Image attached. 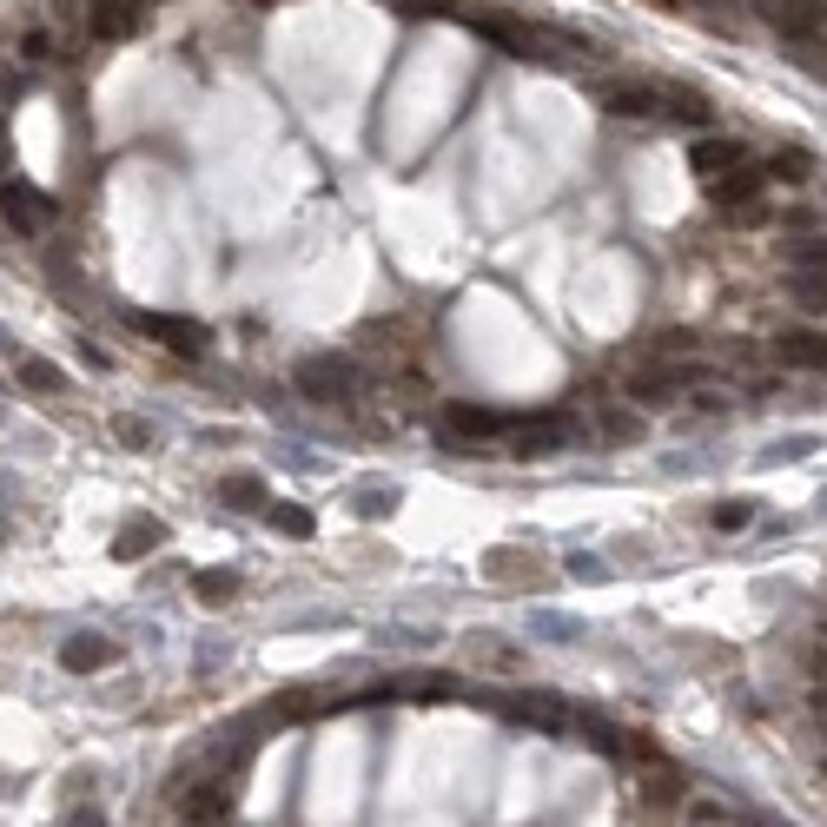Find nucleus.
Returning a JSON list of instances; mask_svg holds the SVG:
<instances>
[{
    "label": "nucleus",
    "instance_id": "obj_1",
    "mask_svg": "<svg viewBox=\"0 0 827 827\" xmlns=\"http://www.w3.org/2000/svg\"><path fill=\"white\" fill-rule=\"evenodd\" d=\"M292 384H298V397H311V404H338V410H358V404H365V371H358L351 358H305V365L292 371Z\"/></svg>",
    "mask_w": 827,
    "mask_h": 827
},
{
    "label": "nucleus",
    "instance_id": "obj_2",
    "mask_svg": "<svg viewBox=\"0 0 827 827\" xmlns=\"http://www.w3.org/2000/svg\"><path fill=\"white\" fill-rule=\"evenodd\" d=\"M358 345L371 351V358H384V365H397V371H410V358L424 351V324L418 318H371L365 331H358Z\"/></svg>",
    "mask_w": 827,
    "mask_h": 827
},
{
    "label": "nucleus",
    "instance_id": "obj_3",
    "mask_svg": "<svg viewBox=\"0 0 827 827\" xmlns=\"http://www.w3.org/2000/svg\"><path fill=\"white\" fill-rule=\"evenodd\" d=\"M0 219H8L14 232H27V238H40L60 219V206L40 186H27V180H0Z\"/></svg>",
    "mask_w": 827,
    "mask_h": 827
},
{
    "label": "nucleus",
    "instance_id": "obj_4",
    "mask_svg": "<svg viewBox=\"0 0 827 827\" xmlns=\"http://www.w3.org/2000/svg\"><path fill=\"white\" fill-rule=\"evenodd\" d=\"M749 8L762 14V21H775L788 40H820L827 34V0H749Z\"/></svg>",
    "mask_w": 827,
    "mask_h": 827
},
{
    "label": "nucleus",
    "instance_id": "obj_5",
    "mask_svg": "<svg viewBox=\"0 0 827 827\" xmlns=\"http://www.w3.org/2000/svg\"><path fill=\"white\" fill-rule=\"evenodd\" d=\"M152 345H165V351H180V358H206V345H212V331L206 324H193V318H173V311H139L133 318Z\"/></svg>",
    "mask_w": 827,
    "mask_h": 827
},
{
    "label": "nucleus",
    "instance_id": "obj_6",
    "mask_svg": "<svg viewBox=\"0 0 827 827\" xmlns=\"http://www.w3.org/2000/svg\"><path fill=\"white\" fill-rule=\"evenodd\" d=\"M173 801L186 807L193 827H212V820L232 814V781H225V775H206V781H186V775H180V781H173Z\"/></svg>",
    "mask_w": 827,
    "mask_h": 827
},
{
    "label": "nucleus",
    "instance_id": "obj_7",
    "mask_svg": "<svg viewBox=\"0 0 827 827\" xmlns=\"http://www.w3.org/2000/svg\"><path fill=\"white\" fill-rule=\"evenodd\" d=\"M768 358L788 365V371H827V331H807V324L775 331V338H768Z\"/></svg>",
    "mask_w": 827,
    "mask_h": 827
},
{
    "label": "nucleus",
    "instance_id": "obj_8",
    "mask_svg": "<svg viewBox=\"0 0 827 827\" xmlns=\"http://www.w3.org/2000/svg\"><path fill=\"white\" fill-rule=\"evenodd\" d=\"M496 708H504L510 721L543 728V735H569V728H576V715H569L563 702H550V695H496Z\"/></svg>",
    "mask_w": 827,
    "mask_h": 827
},
{
    "label": "nucleus",
    "instance_id": "obj_9",
    "mask_svg": "<svg viewBox=\"0 0 827 827\" xmlns=\"http://www.w3.org/2000/svg\"><path fill=\"white\" fill-rule=\"evenodd\" d=\"M635 794H642L649 807H669V801H682V794H689V781H682V768H676V762L649 755V762H635Z\"/></svg>",
    "mask_w": 827,
    "mask_h": 827
},
{
    "label": "nucleus",
    "instance_id": "obj_10",
    "mask_svg": "<svg viewBox=\"0 0 827 827\" xmlns=\"http://www.w3.org/2000/svg\"><path fill=\"white\" fill-rule=\"evenodd\" d=\"M139 21H146L139 0H94V8H87V34L94 40H133Z\"/></svg>",
    "mask_w": 827,
    "mask_h": 827
},
{
    "label": "nucleus",
    "instance_id": "obj_11",
    "mask_svg": "<svg viewBox=\"0 0 827 827\" xmlns=\"http://www.w3.org/2000/svg\"><path fill=\"white\" fill-rule=\"evenodd\" d=\"M113 655H120V649H113L107 635H66V642H60V669H66V676H100Z\"/></svg>",
    "mask_w": 827,
    "mask_h": 827
},
{
    "label": "nucleus",
    "instance_id": "obj_12",
    "mask_svg": "<svg viewBox=\"0 0 827 827\" xmlns=\"http://www.w3.org/2000/svg\"><path fill=\"white\" fill-rule=\"evenodd\" d=\"M596 100H603L616 120H649V113H655V87H642V79H603Z\"/></svg>",
    "mask_w": 827,
    "mask_h": 827
},
{
    "label": "nucleus",
    "instance_id": "obj_13",
    "mask_svg": "<svg viewBox=\"0 0 827 827\" xmlns=\"http://www.w3.org/2000/svg\"><path fill=\"white\" fill-rule=\"evenodd\" d=\"M159 543H165V523L139 510V517H126V530L113 536V556H120V563H139V556H152Z\"/></svg>",
    "mask_w": 827,
    "mask_h": 827
},
{
    "label": "nucleus",
    "instance_id": "obj_14",
    "mask_svg": "<svg viewBox=\"0 0 827 827\" xmlns=\"http://www.w3.org/2000/svg\"><path fill=\"white\" fill-rule=\"evenodd\" d=\"M741 159H749V152H741L735 139H702V146L689 152V173H695V180L708 186V180H721V173H735V165H741Z\"/></svg>",
    "mask_w": 827,
    "mask_h": 827
},
{
    "label": "nucleus",
    "instance_id": "obj_15",
    "mask_svg": "<svg viewBox=\"0 0 827 827\" xmlns=\"http://www.w3.org/2000/svg\"><path fill=\"white\" fill-rule=\"evenodd\" d=\"M762 165H735V173H721V180H708V199L715 206H755V193H762Z\"/></svg>",
    "mask_w": 827,
    "mask_h": 827
},
{
    "label": "nucleus",
    "instance_id": "obj_16",
    "mask_svg": "<svg viewBox=\"0 0 827 827\" xmlns=\"http://www.w3.org/2000/svg\"><path fill=\"white\" fill-rule=\"evenodd\" d=\"M642 437V410L635 404H603L596 410V444H635Z\"/></svg>",
    "mask_w": 827,
    "mask_h": 827
},
{
    "label": "nucleus",
    "instance_id": "obj_17",
    "mask_svg": "<svg viewBox=\"0 0 827 827\" xmlns=\"http://www.w3.org/2000/svg\"><path fill=\"white\" fill-rule=\"evenodd\" d=\"M655 113H676V120H708L715 107H708V94L702 87H655Z\"/></svg>",
    "mask_w": 827,
    "mask_h": 827
},
{
    "label": "nucleus",
    "instance_id": "obj_18",
    "mask_svg": "<svg viewBox=\"0 0 827 827\" xmlns=\"http://www.w3.org/2000/svg\"><path fill=\"white\" fill-rule=\"evenodd\" d=\"M219 504H225V510H259V517H266V504H272V496H266V477H245V470L225 477V483H219Z\"/></svg>",
    "mask_w": 827,
    "mask_h": 827
},
{
    "label": "nucleus",
    "instance_id": "obj_19",
    "mask_svg": "<svg viewBox=\"0 0 827 827\" xmlns=\"http://www.w3.org/2000/svg\"><path fill=\"white\" fill-rule=\"evenodd\" d=\"M483 576H496L504 590H517V583H536V563H530L523 550H490V556H483Z\"/></svg>",
    "mask_w": 827,
    "mask_h": 827
},
{
    "label": "nucleus",
    "instance_id": "obj_20",
    "mask_svg": "<svg viewBox=\"0 0 827 827\" xmlns=\"http://www.w3.org/2000/svg\"><path fill=\"white\" fill-rule=\"evenodd\" d=\"M14 365H21V384L34 397H66V371L60 365H47V358H14Z\"/></svg>",
    "mask_w": 827,
    "mask_h": 827
},
{
    "label": "nucleus",
    "instance_id": "obj_21",
    "mask_svg": "<svg viewBox=\"0 0 827 827\" xmlns=\"http://www.w3.org/2000/svg\"><path fill=\"white\" fill-rule=\"evenodd\" d=\"M470 662H477V669H496V676H517V669H523V655H517L510 642H490V635L470 642Z\"/></svg>",
    "mask_w": 827,
    "mask_h": 827
},
{
    "label": "nucleus",
    "instance_id": "obj_22",
    "mask_svg": "<svg viewBox=\"0 0 827 827\" xmlns=\"http://www.w3.org/2000/svg\"><path fill=\"white\" fill-rule=\"evenodd\" d=\"M450 689H457L450 676H397V682H391L384 695H404V702H444Z\"/></svg>",
    "mask_w": 827,
    "mask_h": 827
},
{
    "label": "nucleus",
    "instance_id": "obj_23",
    "mask_svg": "<svg viewBox=\"0 0 827 827\" xmlns=\"http://www.w3.org/2000/svg\"><path fill=\"white\" fill-rule=\"evenodd\" d=\"M762 173H768V180H788V186H801V180L814 173V152H807V146H781V152L762 165Z\"/></svg>",
    "mask_w": 827,
    "mask_h": 827
},
{
    "label": "nucleus",
    "instance_id": "obj_24",
    "mask_svg": "<svg viewBox=\"0 0 827 827\" xmlns=\"http://www.w3.org/2000/svg\"><path fill=\"white\" fill-rule=\"evenodd\" d=\"M193 596L212 603V609L232 603V596H238V569H199V576H193Z\"/></svg>",
    "mask_w": 827,
    "mask_h": 827
},
{
    "label": "nucleus",
    "instance_id": "obj_25",
    "mask_svg": "<svg viewBox=\"0 0 827 827\" xmlns=\"http://www.w3.org/2000/svg\"><path fill=\"white\" fill-rule=\"evenodd\" d=\"M649 351H662V358H695L702 338H695V331H682V324H669V331H655V338H649Z\"/></svg>",
    "mask_w": 827,
    "mask_h": 827
},
{
    "label": "nucleus",
    "instance_id": "obj_26",
    "mask_svg": "<svg viewBox=\"0 0 827 827\" xmlns=\"http://www.w3.org/2000/svg\"><path fill=\"white\" fill-rule=\"evenodd\" d=\"M708 523H715V530H749V523H755V504H749V496H728V504L708 510Z\"/></svg>",
    "mask_w": 827,
    "mask_h": 827
},
{
    "label": "nucleus",
    "instance_id": "obj_27",
    "mask_svg": "<svg viewBox=\"0 0 827 827\" xmlns=\"http://www.w3.org/2000/svg\"><path fill=\"white\" fill-rule=\"evenodd\" d=\"M266 517H272V523H279V530H285V536H311V530H318V523H311V510H305V504H266Z\"/></svg>",
    "mask_w": 827,
    "mask_h": 827
},
{
    "label": "nucleus",
    "instance_id": "obj_28",
    "mask_svg": "<svg viewBox=\"0 0 827 827\" xmlns=\"http://www.w3.org/2000/svg\"><path fill=\"white\" fill-rule=\"evenodd\" d=\"M351 510H358L365 523H378V517L397 510V490H358V496H351Z\"/></svg>",
    "mask_w": 827,
    "mask_h": 827
},
{
    "label": "nucleus",
    "instance_id": "obj_29",
    "mask_svg": "<svg viewBox=\"0 0 827 827\" xmlns=\"http://www.w3.org/2000/svg\"><path fill=\"white\" fill-rule=\"evenodd\" d=\"M794 298L827 311V266H807V272H794Z\"/></svg>",
    "mask_w": 827,
    "mask_h": 827
},
{
    "label": "nucleus",
    "instance_id": "obj_30",
    "mask_svg": "<svg viewBox=\"0 0 827 827\" xmlns=\"http://www.w3.org/2000/svg\"><path fill=\"white\" fill-rule=\"evenodd\" d=\"M53 53H60V40H53L47 27H27V34H21V60H53Z\"/></svg>",
    "mask_w": 827,
    "mask_h": 827
},
{
    "label": "nucleus",
    "instance_id": "obj_31",
    "mask_svg": "<svg viewBox=\"0 0 827 827\" xmlns=\"http://www.w3.org/2000/svg\"><path fill=\"white\" fill-rule=\"evenodd\" d=\"M378 642H384V649H431V642H437V629H384Z\"/></svg>",
    "mask_w": 827,
    "mask_h": 827
},
{
    "label": "nucleus",
    "instance_id": "obj_32",
    "mask_svg": "<svg viewBox=\"0 0 827 827\" xmlns=\"http://www.w3.org/2000/svg\"><path fill=\"white\" fill-rule=\"evenodd\" d=\"M536 629H543L550 642H576V635H583V622H569V616H550V609L536 616Z\"/></svg>",
    "mask_w": 827,
    "mask_h": 827
},
{
    "label": "nucleus",
    "instance_id": "obj_33",
    "mask_svg": "<svg viewBox=\"0 0 827 827\" xmlns=\"http://www.w3.org/2000/svg\"><path fill=\"white\" fill-rule=\"evenodd\" d=\"M113 431H120V444H126V450H152V431H146L139 418H120Z\"/></svg>",
    "mask_w": 827,
    "mask_h": 827
},
{
    "label": "nucleus",
    "instance_id": "obj_34",
    "mask_svg": "<svg viewBox=\"0 0 827 827\" xmlns=\"http://www.w3.org/2000/svg\"><path fill=\"white\" fill-rule=\"evenodd\" d=\"M807 450H814V444H807V437H781V444H775V450H768V464H788V457H807Z\"/></svg>",
    "mask_w": 827,
    "mask_h": 827
},
{
    "label": "nucleus",
    "instance_id": "obj_35",
    "mask_svg": "<svg viewBox=\"0 0 827 827\" xmlns=\"http://www.w3.org/2000/svg\"><path fill=\"white\" fill-rule=\"evenodd\" d=\"M391 8H404V14H457L450 0H391Z\"/></svg>",
    "mask_w": 827,
    "mask_h": 827
},
{
    "label": "nucleus",
    "instance_id": "obj_36",
    "mask_svg": "<svg viewBox=\"0 0 827 827\" xmlns=\"http://www.w3.org/2000/svg\"><path fill=\"white\" fill-rule=\"evenodd\" d=\"M569 576H583V583H603V563H596V556H576Z\"/></svg>",
    "mask_w": 827,
    "mask_h": 827
},
{
    "label": "nucleus",
    "instance_id": "obj_37",
    "mask_svg": "<svg viewBox=\"0 0 827 827\" xmlns=\"http://www.w3.org/2000/svg\"><path fill=\"white\" fill-rule=\"evenodd\" d=\"M79 358H87V365H94V371H113V358H107V351H100V345H94V338H79Z\"/></svg>",
    "mask_w": 827,
    "mask_h": 827
},
{
    "label": "nucleus",
    "instance_id": "obj_38",
    "mask_svg": "<svg viewBox=\"0 0 827 827\" xmlns=\"http://www.w3.org/2000/svg\"><path fill=\"white\" fill-rule=\"evenodd\" d=\"M66 827H107V814H100V807H73Z\"/></svg>",
    "mask_w": 827,
    "mask_h": 827
},
{
    "label": "nucleus",
    "instance_id": "obj_39",
    "mask_svg": "<svg viewBox=\"0 0 827 827\" xmlns=\"http://www.w3.org/2000/svg\"><path fill=\"white\" fill-rule=\"evenodd\" d=\"M807 702H814V715H827V682H820V689H814Z\"/></svg>",
    "mask_w": 827,
    "mask_h": 827
},
{
    "label": "nucleus",
    "instance_id": "obj_40",
    "mask_svg": "<svg viewBox=\"0 0 827 827\" xmlns=\"http://www.w3.org/2000/svg\"><path fill=\"white\" fill-rule=\"evenodd\" d=\"M0 358H14V338H8V331H0Z\"/></svg>",
    "mask_w": 827,
    "mask_h": 827
}]
</instances>
